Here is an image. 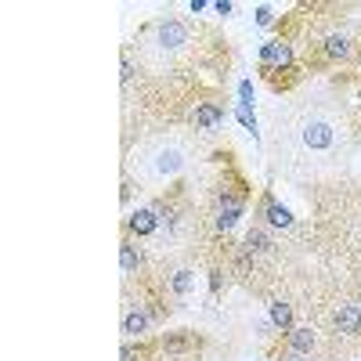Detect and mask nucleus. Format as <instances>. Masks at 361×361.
Returning <instances> with one entry per match:
<instances>
[{
  "instance_id": "obj_13",
  "label": "nucleus",
  "mask_w": 361,
  "mask_h": 361,
  "mask_svg": "<svg viewBox=\"0 0 361 361\" xmlns=\"http://www.w3.org/2000/svg\"><path fill=\"white\" fill-rule=\"evenodd\" d=\"M264 217H267L271 228H289L293 224V214L282 202H275V199H264Z\"/></svg>"
},
{
  "instance_id": "obj_10",
  "label": "nucleus",
  "mask_w": 361,
  "mask_h": 361,
  "mask_svg": "<svg viewBox=\"0 0 361 361\" xmlns=\"http://www.w3.org/2000/svg\"><path fill=\"white\" fill-rule=\"evenodd\" d=\"M260 62L264 66H275V73H282V69L293 66V51H289V44H264Z\"/></svg>"
},
{
  "instance_id": "obj_24",
  "label": "nucleus",
  "mask_w": 361,
  "mask_h": 361,
  "mask_svg": "<svg viewBox=\"0 0 361 361\" xmlns=\"http://www.w3.org/2000/svg\"><path fill=\"white\" fill-rule=\"evenodd\" d=\"M357 307H361V304H357Z\"/></svg>"
},
{
  "instance_id": "obj_23",
  "label": "nucleus",
  "mask_w": 361,
  "mask_h": 361,
  "mask_svg": "<svg viewBox=\"0 0 361 361\" xmlns=\"http://www.w3.org/2000/svg\"><path fill=\"white\" fill-rule=\"evenodd\" d=\"M289 361H304V357H300V354H289Z\"/></svg>"
},
{
  "instance_id": "obj_1",
  "label": "nucleus",
  "mask_w": 361,
  "mask_h": 361,
  "mask_svg": "<svg viewBox=\"0 0 361 361\" xmlns=\"http://www.w3.org/2000/svg\"><path fill=\"white\" fill-rule=\"evenodd\" d=\"M180 152L177 148H166V145H156L152 148V159H137V170L145 173V177H152V180H163V177H170V173H177L180 170Z\"/></svg>"
},
{
  "instance_id": "obj_9",
  "label": "nucleus",
  "mask_w": 361,
  "mask_h": 361,
  "mask_svg": "<svg viewBox=\"0 0 361 361\" xmlns=\"http://www.w3.org/2000/svg\"><path fill=\"white\" fill-rule=\"evenodd\" d=\"M159 228V214H156V209H134V214L127 217V231L130 235H152Z\"/></svg>"
},
{
  "instance_id": "obj_16",
  "label": "nucleus",
  "mask_w": 361,
  "mask_h": 361,
  "mask_svg": "<svg viewBox=\"0 0 361 361\" xmlns=\"http://www.w3.org/2000/svg\"><path fill=\"white\" fill-rule=\"evenodd\" d=\"M199 347V340L192 333H177V336H163V350L166 354H180V350H192Z\"/></svg>"
},
{
  "instance_id": "obj_15",
  "label": "nucleus",
  "mask_w": 361,
  "mask_h": 361,
  "mask_svg": "<svg viewBox=\"0 0 361 361\" xmlns=\"http://www.w3.org/2000/svg\"><path fill=\"white\" fill-rule=\"evenodd\" d=\"M119 267H123V275H127V279L141 271V253H137V246L130 243V238H127L123 246H119Z\"/></svg>"
},
{
  "instance_id": "obj_17",
  "label": "nucleus",
  "mask_w": 361,
  "mask_h": 361,
  "mask_svg": "<svg viewBox=\"0 0 361 361\" xmlns=\"http://www.w3.org/2000/svg\"><path fill=\"white\" fill-rule=\"evenodd\" d=\"M243 250L250 253V257H260V253H267L271 250V238L260 231V228H253L250 235H246V243H243Z\"/></svg>"
},
{
  "instance_id": "obj_22",
  "label": "nucleus",
  "mask_w": 361,
  "mask_h": 361,
  "mask_svg": "<svg viewBox=\"0 0 361 361\" xmlns=\"http://www.w3.org/2000/svg\"><path fill=\"white\" fill-rule=\"evenodd\" d=\"M209 286H214V293L221 289V271H209Z\"/></svg>"
},
{
  "instance_id": "obj_2",
  "label": "nucleus",
  "mask_w": 361,
  "mask_h": 361,
  "mask_svg": "<svg viewBox=\"0 0 361 361\" xmlns=\"http://www.w3.org/2000/svg\"><path fill=\"white\" fill-rule=\"evenodd\" d=\"M243 206H246L243 195H235V192L221 188V192H217V228H221V231L235 228L238 217H243Z\"/></svg>"
},
{
  "instance_id": "obj_6",
  "label": "nucleus",
  "mask_w": 361,
  "mask_h": 361,
  "mask_svg": "<svg viewBox=\"0 0 361 361\" xmlns=\"http://www.w3.org/2000/svg\"><path fill=\"white\" fill-rule=\"evenodd\" d=\"M333 322H336V329H340L343 336H361V307L340 304V307L333 311Z\"/></svg>"
},
{
  "instance_id": "obj_5",
  "label": "nucleus",
  "mask_w": 361,
  "mask_h": 361,
  "mask_svg": "<svg viewBox=\"0 0 361 361\" xmlns=\"http://www.w3.org/2000/svg\"><path fill=\"white\" fill-rule=\"evenodd\" d=\"M333 141H336V130H333L329 119H307V123H304V145L307 148L322 152V148H329Z\"/></svg>"
},
{
  "instance_id": "obj_3",
  "label": "nucleus",
  "mask_w": 361,
  "mask_h": 361,
  "mask_svg": "<svg viewBox=\"0 0 361 361\" xmlns=\"http://www.w3.org/2000/svg\"><path fill=\"white\" fill-rule=\"evenodd\" d=\"M188 40H192V33H188V25H185V22L163 18V22L156 25V44H159L163 51H177V47H185Z\"/></svg>"
},
{
  "instance_id": "obj_12",
  "label": "nucleus",
  "mask_w": 361,
  "mask_h": 361,
  "mask_svg": "<svg viewBox=\"0 0 361 361\" xmlns=\"http://www.w3.org/2000/svg\"><path fill=\"white\" fill-rule=\"evenodd\" d=\"M267 318H271V325H275V329H282V333H289V329H293V307L286 304V300H271Z\"/></svg>"
},
{
  "instance_id": "obj_19",
  "label": "nucleus",
  "mask_w": 361,
  "mask_h": 361,
  "mask_svg": "<svg viewBox=\"0 0 361 361\" xmlns=\"http://www.w3.org/2000/svg\"><path fill=\"white\" fill-rule=\"evenodd\" d=\"M271 18H275V15H271V8H260V11H257V22H260V25H271Z\"/></svg>"
},
{
  "instance_id": "obj_18",
  "label": "nucleus",
  "mask_w": 361,
  "mask_h": 361,
  "mask_svg": "<svg viewBox=\"0 0 361 361\" xmlns=\"http://www.w3.org/2000/svg\"><path fill=\"white\" fill-rule=\"evenodd\" d=\"M119 76H123V83L134 80V62H130V58H123V73H119Z\"/></svg>"
},
{
  "instance_id": "obj_7",
  "label": "nucleus",
  "mask_w": 361,
  "mask_h": 361,
  "mask_svg": "<svg viewBox=\"0 0 361 361\" xmlns=\"http://www.w3.org/2000/svg\"><path fill=\"white\" fill-rule=\"evenodd\" d=\"M322 51H325L329 62H347V58L354 54V47H350V37H347V33H329V37L322 40Z\"/></svg>"
},
{
  "instance_id": "obj_4",
  "label": "nucleus",
  "mask_w": 361,
  "mask_h": 361,
  "mask_svg": "<svg viewBox=\"0 0 361 361\" xmlns=\"http://www.w3.org/2000/svg\"><path fill=\"white\" fill-rule=\"evenodd\" d=\"M152 322H156V314L148 311L145 304H130V307L123 311V336H127V340L145 336L148 329H152Z\"/></svg>"
},
{
  "instance_id": "obj_14",
  "label": "nucleus",
  "mask_w": 361,
  "mask_h": 361,
  "mask_svg": "<svg viewBox=\"0 0 361 361\" xmlns=\"http://www.w3.org/2000/svg\"><path fill=\"white\" fill-rule=\"evenodd\" d=\"M221 119H224V109H221V105H214V102H202V105L195 109V127H202V130L217 127Z\"/></svg>"
},
{
  "instance_id": "obj_20",
  "label": "nucleus",
  "mask_w": 361,
  "mask_h": 361,
  "mask_svg": "<svg viewBox=\"0 0 361 361\" xmlns=\"http://www.w3.org/2000/svg\"><path fill=\"white\" fill-rule=\"evenodd\" d=\"M137 357H141V347L134 350V347L127 343V347H123V361H137Z\"/></svg>"
},
{
  "instance_id": "obj_8",
  "label": "nucleus",
  "mask_w": 361,
  "mask_h": 361,
  "mask_svg": "<svg viewBox=\"0 0 361 361\" xmlns=\"http://www.w3.org/2000/svg\"><path fill=\"white\" fill-rule=\"evenodd\" d=\"M286 347H289V354H300V357H304V354L314 350V333H311L307 325H293L289 333H286Z\"/></svg>"
},
{
  "instance_id": "obj_11",
  "label": "nucleus",
  "mask_w": 361,
  "mask_h": 361,
  "mask_svg": "<svg viewBox=\"0 0 361 361\" xmlns=\"http://www.w3.org/2000/svg\"><path fill=\"white\" fill-rule=\"evenodd\" d=\"M166 289H170L173 296H188V293H195V271H192V267H177V271H170V275H166Z\"/></svg>"
},
{
  "instance_id": "obj_21",
  "label": "nucleus",
  "mask_w": 361,
  "mask_h": 361,
  "mask_svg": "<svg viewBox=\"0 0 361 361\" xmlns=\"http://www.w3.org/2000/svg\"><path fill=\"white\" fill-rule=\"evenodd\" d=\"M214 8H217V15H231V4H228V0H217Z\"/></svg>"
}]
</instances>
